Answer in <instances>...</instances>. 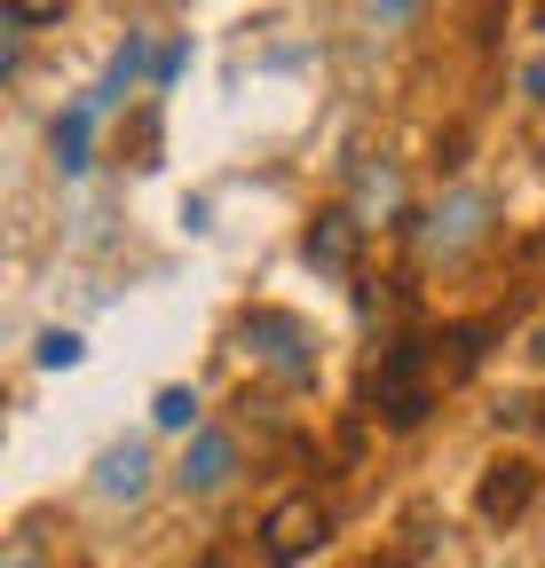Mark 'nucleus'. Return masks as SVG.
Wrapping results in <instances>:
<instances>
[{
    "label": "nucleus",
    "mask_w": 545,
    "mask_h": 568,
    "mask_svg": "<svg viewBox=\"0 0 545 568\" xmlns=\"http://www.w3.org/2000/svg\"><path fill=\"white\" fill-rule=\"evenodd\" d=\"M537 253H545V230H537Z\"/></svg>",
    "instance_id": "nucleus-21"
},
{
    "label": "nucleus",
    "mask_w": 545,
    "mask_h": 568,
    "mask_svg": "<svg viewBox=\"0 0 545 568\" xmlns=\"http://www.w3.org/2000/svg\"><path fill=\"white\" fill-rule=\"evenodd\" d=\"M522 95L545 111V55H537V63H522Z\"/></svg>",
    "instance_id": "nucleus-18"
},
{
    "label": "nucleus",
    "mask_w": 545,
    "mask_h": 568,
    "mask_svg": "<svg viewBox=\"0 0 545 568\" xmlns=\"http://www.w3.org/2000/svg\"><path fill=\"white\" fill-rule=\"evenodd\" d=\"M324 537H332V506H324L316 489L277 497V506H269V521H261V552H269V568H301Z\"/></svg>",
    "instance_id": "nucleus-4"
},
{
    "label": "nucleus",
    "mask_w": 545,
    "mask_h": 568,
    "mask_svg": "<svg viewBox=\"0 0 545 568\" xmlns=\"http://www.w3.org/2000/svg\"><path fill=\"white\" fill-rule=\"evenodd\" d=\"M182 63H190V40H166V48H159V80H151L159 95H166V88L182 80Z\"/></svg>",
    "instance_id": "nucleus-17"
},
{
    "label": "nucleus",
    "mask_w": 545,
    "mask_h": 568,
    "mask_svg": "<svg viewBox=\"0 0 545 568\" xmlns=\"http://www.w3.org/2000/svg\"><path fill=\"white\" fill-rule=\"evenodd\" d=\"M349 205H356V222H364V230L403 222V174H395L387 159H356V174H349Z\"/></svg>",
    "instance_id": "nucleus-9"
},
{
    "label": "nucleus",
    "mask_w": 545,
    "mask_h": 568,
    "mask_svg": "<svg viewBox=\"0 0 545 568\" xmlns=\"http://www.w3.org/2000/svg\"><path fill=\"white\" fill-rule=\"evenodd\" d=\"M0 568H48V545H40V521H17L0 537Z\"/></svg>",
    "instance_id": "nucleus-14"
},
{
    "label": "nucleus",
    "mask_w": 545,
    "mask_h": 568,
    "mask_svg": "<svg viewBox=\"0 0 545 568\" xmlns=\"http://www.w3.org/2000/svg\"><path fill=\"white\" fill-rule=\"evenodd\" d=\"M420 9H427V0H364V17H372L380 32H403V24L420 17Z\"/></svg>",
    "instance_id": "nucleus-16"
},
{
    "label": "nucleus",
    "mask_w": 545,
    "mask_h": 568,
    "mask_svg": "<svg viewBox=\"0 0 545 568\" xmlns=\"http://www.w3.org/2000/svg\"><path fill=\"white\" fill-rule=\"evenodd\" d=\"M245 355H253V372H269L277 387H316V372H324V347H316V332L293 316V308H245L238 316V332H230Z\"/></svg>",
    "instance_id": "nucleus-3"
},
{
    "label": "nucleus",
    "mask_w": 545,
    "mask_h": 568,
    "mask_svg": "<svg viewBox=\"0 0 545 568\" xmlns=\"http://www.w3.org/2000/svg\"><path fill=\"white\" fill-rule=\"evenodd\" d=\"M451 387V347L443 332H395L380 347V364H372V418L387 426V435H412V426L435 418Z\"/></svg>",
    "instance_id": "nucleus-1"
},
{
    "label": "nucleus",
    "mask_w": 545,
    "mask_h": 568,
    "mask_svg": "<svg viewBox=\"0 0 545 568\" xmlns=\"http://www.w3.org/2000/svg\"><path fill=\"white\" fill-rule=\"evenodd\" d=\"M491 230H498V197L474 190V182H451V190L420 213V222H412V253H420L427 268H458L466 253L491 245Z\"/></svg>",
    "instance_id": "nucleus-2"
},
{
    "label": "nucleus",
    "mask_w": 545,
    "mask_h": 568,
    "mask_svg": "<svg viewBox=\"0 0 545 568\" xmlns=\"http://www.w3.org/2000/svg\"><path fill=\"white\" fill-rule=\"evenodd\" d=\"M95 119H103V103L95 95H80L72 111H55V126H48V151H55V174H88L95 166Z\"/></svg>",
    "instance_id": "nucleus-10"
},
{
    "label": "nucleus",
    "mask_w": 545,
    "mask_h": 568,
    "mask_svg": "<svg viewBox=\"0 0 545 568\" xmlns=\"http://www.w3.org/2000/svg\"><path fill=\"white\" fill-rule=\"evenodd\" d=\"M151 481H159V458H151L143 435H127V443H111L95 458V497H103V506H143Z\"/></svg>",
    "instance_id": "nucleus-8"
},
{
    "label": "nucleus",
    "mask_w": 545,
    "mask_h": 568,
    "mask_svg": "<svg viewBox=\"0 0 545 568\" xmlns=\"http://www.w3.org/2000/svg\"><path fill=\"white\" fill-rule=\"evenodd\" d=\"M80 355H88V339L55 324V332H40V347H32V364H40V372H80Z\"/></svg>",
    "instance_id": "nucleus-13"
},
{
    "label": "nucleus",
    "mask_w": 545,
    "mask_h": 568,
    "mask_svg": "<svg viewBox=\"0 0 545 568\" xmlns=\"http://www.w3.org/2000/svg\"><path fill=\"white\" fill-rule=\"evenodd\" d=\"M529 497H537V466L522 450H498L483 466V481H474V521H483V529H514L529 514Z\"/></svg>",
    "instance_id": "nucleus-5"
},
{
    "label": "nucleus",
    "mask_w": 545,
    "mask_h": 568,
    "mask_svg": "<svg viewBox=\"0 0 545 568\" xmlns=\"http://www.w3.org/2000/svg\"><path fill=\"white\" fill-rule=\"evenodd\" d=\"M356 568H412V552H372V560H356Z\"/></svg>",
    "instance_id": "nucleus-19"
},
{
    "label": "nucleus",
    "mask_w": 545,
    "mask_h": 568,
    "mask_svg": "<svg viewBox=\"0 0 545 568\" xmlns=\"http://www.w3.org/2000/svg\"><path fill=\"white\" fill-rule=\"evenodd\" d=\"M198 568H230V560H198Z\"/></svg>",
    "instance_id": "nucleus-20"
},
{
    "label": "nucleus",
    "mask_w": 545,
    "mask_h": 568,
    "mask_svg": "<svg viewBox=\"0 0 545 568\" xmlns=\"http://www.w3.org/2000/svg\"><path fill=\"white\" fill-rule=\"evenodd\" d=\"M0 9H9V24L40 32V24H63V9H72V0H0Z\"/></svg>",
    "instance_id": "nucleus-15"
},
{
    "label": "nucleus",
    "mask_w": 545,
    "mask_h": 568,
    "mask_svg": "<svg viewBox=\"0 0 545 568\" xmlns=\"http://www.w3.org/2000/svg\"><path fill=\"white\" fill-rule=\"evenodd\" d=\"M238 481V435H222V426H198L182 466H174V489L182 497H222Z\"/></svg>",
    "instance_id": "nucleus-7"
},
{
    "label": "nucleus",
    "mask_w": 545,
    "mask_h": 568,
    "mask_svg": "<svg viewBox=\"0 0 545 568\" xmlns=\"http://www.w3.org/2000/svg\"><path fill=\"white\" fill-rule=\"evenodd\" d=\"M143 80H159V55H151V32H143V24H134V32L119 40V55H111V71H103V88H95V103L111 111L119 95H134V88H143Z\"/></svg>",
    "instance_id": "nucleus-11"
},
{
    "label": "nucleus",
    "mask_w": 545,
    "mask_h": 568,
    "mask_svg": "<svg viewBox=\"0 0 545 568\" xmlns=\"http://www.w3.org/2000/svg\"><path fill=\"white\" fill-rule=\"evenodd\" d=\"M537 24H545V9H537Z\"/></svg>",
    "instance_id": "nucleus-22"
},
{
    "label": "nucleus",
    "mask_w": 545,
    "mask_h": 568,
    "mask_svg": "<svg viewBox=\"0 0 545 568\" xmlns=\"http://www.w3.org/2000/svg\"><path fill=\"white\" fill-rule=\"evenodd\" d=\"M364 222H356V205L340 197V205H316L309 213V230H301V261L324 268V276H356V253H364Z\"/></svg>",
    "instance_id": "nucleus-6"
},
{
    "label": "nucleus",
    "mask_w": 545,
    "mask_h": 568,
    "mask_svg": "<svg viewBox=\"0 0 545 568\" xmlns=\"http://www.w3.org/2000/svg\"><path fill=\"white\" fill-rule=\"evenodd\" d=\"M151 426L159 435H198V387H159L151 395Z\"/></svg>",
    "instance_id": "nucleus-12"
}]
</instances>
